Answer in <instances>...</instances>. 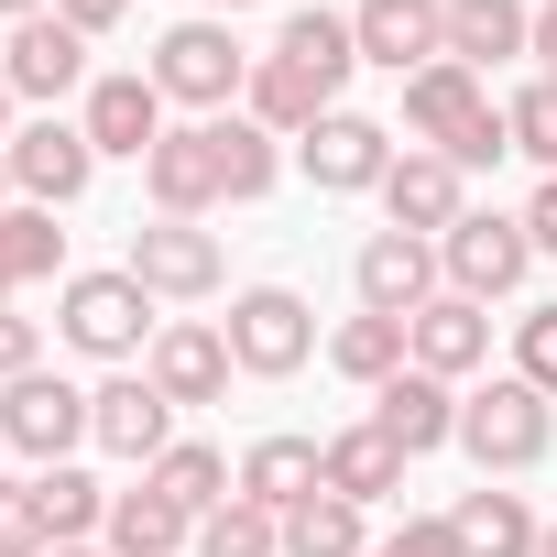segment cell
I'll use <instances>...</instances> for the list:
<instances>
[{
    "label": "cell",
    "mask_w": 557,
    "mask_h": 557,
    "mask_svg": "<svg viewBox=\"0 0 557 557\" xmlns=\"http://www.w3.org/2000/svg\"><path fill=\"white\" fill-rule=\"evenodd\" d=\"M197 557H285V513H262L251 492H230L219 513H197Z\"/></svg>",
    "instance_id": "cell-32"
},
{
    "label": "cell",
    "mask_w": 557,
    "mask_h": 557,
    "mask_svg": "<svg viewBox=\"0 0 557 557\" xmlns=\"http://www.w3.org/2000/svg\"><path fill=\"white\" fill-rule=\"evenodd\" d=\"M121 273H132L153 307H197V296L230 285V251H219V230H197V219H153V230H132Z\"/></svg>",
    "instance_id": "cell-7"
},
{
    "label": "cell",
    "mask_w": 557,
    "mask_h": 557,
    "mask_svg": "<svg viewBox=\"0 0 557 557\" xmlns=\"http://www.w3.org/2000/svg\"><path fill=\"white\" fill-rule=\"evenodd\" d=\"M0 153H12V186H23V208H77L88 197V175H99V143L77 132V121H34V132H12V143H0Z\"/></svg>",
    "instance_id": "cell-12"
},
{
    "label": "cell",
    "mask_w": 557,
    "mask_h": 557,
    "mask_svg": "<svg viewBox=\"0 0 557 557\" xmlns=\"http://www.w3.org/2000/svg\"><path fill=\"white\" fill-rule=\"evenodd\" d=\"M88 437H99L110 459H143V470H153V459L175 448V405H164L143 372H121V383H99V394H88Z\"/></svg>",
    "instance_id": "cell-18"
},
{
    "label": "cell",
    "mask_w": 557,
    "mask_h": 557,
    "mask_svg": "<svg viewBox=\"0 0 557 557\" xmlns=\"http://www.w3.org/2000/svg\"><path fill=\"white\" fill-rule=\"evenodd\" d=\"M55 535H45V503H34V481H0V557H45Z\"/></svg>",
    "instance_id": "cell-34"
},
{
    "label": "cell",
    "mask_w": 557,
    "mask_h": 557,
    "mask_svg": "<svg viewBox=\"0 0 557 557\" xmlns=\"http://www.w3.org/2000/svg\"><path fill=\"white\" fill-rule=\"evenodd\" d=\"M329 361H339L350 383H372V394H383V383H394V372L416 361V339H405V318H372V307H361V318H350V329L329 339Z\"/></svg>",
    "instance_id": "cell-30"
},
{
    "label": "cell",
    "mask_w": 557,
    "mask_h": 557,
    "mask_svg": "<svg viewBox=\"0 0 557 557\" xmlns=\"http://www.w3.org/2000/svg\"><path fill=\"white\" fill-rule=\"evenodd\" d=\"M34 503H45V535L55 546H88L99 524H110V492L77 470V459H55V470H34Z\"/></svg>",
    "instance_id": "cell-29"
},
{
    "label": "cell",
    "mask_w": 557,
    "mask_h": 557,
    "mask_svg": "<svg viewBox=\"0 0 557 557\" xmlns=\"http://www.w3.org/2000/svg\"><path fill=\"white\" fill-rule=\"evenodd\" d=\"M273 175H285V153H273L262 121H186L143 153V197L153 219H208V208H251L273 197Z\"/></svg>",
    "instance_id": "cell-1"
},
{
    "label": "cell",
    "mask_w": 557,
    "mask_h": 557,
    "mask_svg": "<svg viewBox=\"0 0 557 557\" xmlns=\"http://www.w3.org/2000/svg\"><path fill=\"white\" fill-rule=\"evenodd\" d=\"M503 132H513V153H524V164H546V175H557V88H546V77L503 110Z\"/></svg>",
    "instance_id": "cell-33"
},
{
    "label": "cell",
    "mask_w": 557,
    "mask_h": 557,
    "mask_svg": "<svg viewBox=\"0 0 557 557\" xmlns=\"http://www.w3.org/2000/svg\"><path fill=\"white\" fill-rule=\"evenodd\" d=\"M55 329H66V350H88V361H143L153 350V296L132 285V273L110 262V273H66V296H55Z\"/></svg>",
    "instance_id": "cell-5"
},
{
    "label": "cell",
    "mask_w": 557,
    "mask_h": 557,
    "mask_svg": "<svg viewBox=\"0 0 557 557\" xmlns=\"http://www.w3.org/2000/svg\"><path fill=\"white\" fill-rule=\"evenodd\" d=\"M240 492L262 513H296L307 492H329V437H251L240 448Z\"/></svg>",
    "instance_id": "cell-21"
},
{
    "label": "cell",
    "mask_w": 557,
    "mask_h": 557,
    "mask_svg": "<svg viewBox=\"0 0 557 557\" xmlns=\"http://www.w3.org/2000/svg\"><path fill=\"white\" fill-rule=\"evenodd\" d=\"M0 121H12V66H0Z\"/></svg>",
    "instance_id": "cell-42"
},
{
    "label": "cell",
    "mask_w": 557,
    "mask_h": 557,
    "mask_svg": "<svg viewBox=\"0 0 557 557\" xmlns=\"http://www.w3.org/2000/svg\"><path fill=\"white\" fill-rule=\"evenodd\" d=\"M143 481H153V492H164L175 513H219V503L240 492V481H230V459H219L208 437H175V448H164V459H153Z\"/></svg>",
    "instance_id": "cell-28"
},
{
    "label": "cell",
    "mask_w": 557,
    "mask_h": 557,
    "mask_svg": "<svg viewBox=\"0 0 557 557\" xmlns=\"http://www.w3.org/2000/svg\"><path fill=\"white\" fill-rule=\"evenodd\" d=\"M230 372H240V361H230V329H208V318H164L153 350H143V383H153L175 416H186V405H219Z\"/></svg>",
    "instance_id": "cell-10"
},
{
    "label": "cell",
    "mask_w": 557,
    "mask_h": 557,
    "mask_svg": "<svg viewBox=\"0 0 557 557\" xmlns=\"http://www.w3.org/2000/svg\"><path fill=\"white\" fill-rule=\"evenodd\" d=\"M164 99H186V110H208V121H230V99H251V55L230 45V23H175L164 45H153V66H143Z\"/></svg>",
    "instance_id": "cell-6"
},
{
    "label": "cell",
    "mask_w": 557,
    "mask_h": 557,
    "mask_svg": "<svg viewBox=\"0 0 557 557\" xmlns=\"http://www.w3.org/2000/svg\"><path fill=\"white\" fill-rule=\"evenodd\" d=\"M459 448L481 459V481H513V470H535V459L557 448V405H546L524 372H503V383H481V394L459 405Z\"/></svg>",
    "instance_id": "cell-4"
},
{
    "label": "cell",
    "mask_w": 557,
    "mask_h": 557,
    "mask_svg": "<svg viewBox=\"0 0 557 557\" xmlns=\"http://www.w3.org/2000/svg\"><path fill=\"white\" fill-rule=\"evenodd\" d=\"M55 262H66V230H55V208H0V307H12L23 285H45Z\"/></svg>",
    "instance_id": "cell-27"
},
{
    "label": "cell",
    "mask_w": 557,
    "mask_h": 557,
    "mask_svg": "<svg viewBox=\"0 0 557 557\" xmlns=\"http://www.w3.org/2000/svg\"><path fill=\"white\" fill-rule=\"evenodd\" d=\"M230 361H240L251 383L307 372V361H318V318H307V296H296V285H240V296H230Z\"/></svg>",
    "instance_id": "cell-8"
},
{
    "label": "cell",
    "mask_w": 557,
    "mask_h": 557,
    "mask_svg": "<svg viewBox=\"0 0 557 557\" xmlns=\"http://www.w3.org/2000/svg\"><path fill=\"white\" fill-rule=\"evenodd\" d=\"M513 372H524V383L557 405V307H535V318L513 329Z\"/></svg>",
    "instance_id": "cell-35"
},
{
    "label": "cell",
    "mask_w": 557,
    "mask_h": 557,
    "mask_svg": "<svg viewBox=\"0 0 557 557\" xmlns=\"http://www.w3.org/2000/svg\"><path fill=\"white\" fill-rule=\"evenodd\" d=\"M405 132H416V153H448L459 175L513 153V132H503V110H492L481 66H459V55H437L426 77H405Z\"/></svg>",
    "instance_id": "cell-3"
},
{
    "label": "cell",
    "mask_w": 557,
    "mask_h": 557,
    "mask_svg": "<svg viewBox=\"0 0 557 557\" xmlns=\"http://www.w3.org/2000/svg\"><path fill=\"white\" fill-rule=\"evenodd\" d=\"M383 219L416 230V240H448V230L470 219V175H459L448 153H394V175H383Z\"/></svg>",
    "instance_id": "cell-17"
},
{
    "label": "cell",
    "mask_w": 557,
    "mask_h": 557,
    "mask_svg": "<svg viewBox=\"0 0 557 557\" xmlns=\"http://www.w3.org/2000/svg\"><path fill=\"white\" fill-rule=\"evenodd\" d=\"M230 12H251V0H219V23H230Z\"/></svg>",
    "instance_id": "cell-45"
},
{
    "label": "cell",
    "mask_w": 557,
    "mask_h": 557,
    "mask_svg": "<svg viewBox=\"0 0 557 557\" xmlns=\"http://www.w3.org/2000/svg\"><path fill=\"white\" fill-rule=\"evenodd\" d=\"M0 448H12V437H0Z\"/></svg>",
    "instance_id": "cell-47"
},
{
    "label": "cell",
    "mask_w": 557,
    "mask_h": 557,
    "mask_svg": "<svg viewBox=\"0 0 557 557\" xmlns=\"http://www.w3.org/2000/svg\"><path fill=\"white\" fill-rule=\"evenodd\" d=\"M0 437H12L23 459H66L77 437H88V394L77 383H55V372H23V383H0Z\"/></svg>",
    "instance_id": "cell-15"
},
{
    "label": "cell",
    "mask_w": 557,
    "mask_h": 557,
    "mask_svg": "<svg viewBox=\"0 0 557 557\" xmlns=\"http://www.w3.org/2000/svg\"><path fill=\"white\" fill-rule=\"evenodd\" d=\"M23 372H34V318L0 307V383H23Z\"/></svg>",
    "instance_id": "cell-38"
},
{
    "label": "cell",
    "mask_w": 557,
    "mask_h": 557,
    "mask_svg": "<svg viewBox=\"0 0 557 557\" xmlns=\"http://www.w3.org/2000/svg\"><path fill=\"white\" fill-rule=\"evenodd\" d=\"M524 240H535V251H557V175L535 186V208H524Z\"/></svg>",
    "instance_id": "cell-39"
},
{
    "label": "cell",
    "mask_w": 557,
    "mask_h": 557,
    "mask_svg": "<svg viewBox=\"0 0 557 557\" xmlns=\"http://www.w3.org/2000/svg\"><path fill=\"white\" fill-rule=\"evenodd\" d=\"M372 557H383V546H372Z\"/></svg>",
    "instance_id": "cell-48"
},
{
    "label": "cell",
    "mask_w": 557,
    "mask_h": 557,
    "mask_svg": "<svg viewBox=\"0 0 557 557\" xmlns=\"http://www.w3.org/2000/svg\"><path fill=\"white\" fill-rule=\"evenodd\" d=\"M0 208H12V153H0Z\"/></svg>",
    "instance_id": "cell-43"
},
{
    "label": "cell",
    "mask_w": 557,
    "mask_h": 557,
    "mask_svg": "<svg viewBox=\"0 0 557 557\" xmlns=\"http://www.w3.org/2000/svg\"><path fill=\"white\" fill-rule=\"evenodd\" d=\"M45 557H99V546H45Z\"/></svg>",
    "instance_id": "cell-44"
},
{
    "label": "cell",
    "mask_w": 557,
    "mask_h": 557,
    "mask_svg": "<svg viewBox=\"0 0 557 557\" xmlns=\"http://www.w3.org/2000/svg\"><path fill=\"white\" fill-rule=\"evenodd\" d=\"M372 426H383L405 459H426V448H448V437H459V394H448L437 372H416V361H405V372L372 394Z\"/></svg>",
    "instance_id": "cell-19"
},
{
    "label": "cell",
    "mask_w": 557,
    "mask_h": 557,
    "mask_svg": "<svg viewBox=\"0 0 557 557\" xmlns=\"http://www.w3.org/2000/svg\"><path fill=\"white\" fill-rule=\"evenodd\" d=\"M535 55H546V88H557V0L535 12Z\"/></svg>",
    "instance_id": "cell-40"
},
{
    "label": "cell",
    "mask_w": 557,
    "mask_h": 557,
    "mask_svg": "<svg viewBox=\"0 0 557 557\" xmlns=\"http://www.w3.org/2000/svg\"><path fill=\"white\" fill-rule=\"evenodd\" d=\"M405 339H416V372L459 383V372H481V361H492V307L437 296V307H416V318H405Z\"/></svg>",
    "instance_id": "cell-20"
},
{
    "label": "cell",
    "mask_w": 557,
    "mask_h": 557,
    "mask_svg": "<svg viewBox=\"0 0 557 557\" xmlns=\"http://www.w3.org/2000/svg\"><path fill=\"white\" fill-rule=\"evenodd\" d=\"M383 557H470V546H459V524H448V513H405V524L383 535Z\"/></svg>",
    "instance_id": "cell-36"
},
{
    "label": "cell",
    "mask_w": 557,
    "mask_h": 557,
    "mask_svg": "<svg viewBox=\"0 0 557 557\" xmlns=\"http://www.w3.org/2000/svg\"><path fill=\"white\" fill-rule=\"evenodd\" d=\"M99 535H110V557H186V546H197V513H175V503L143 481V492H110V524H99Z\"/></svg>",
    "instance_id": "cell-25"
},
{
    "label": "cell",
    "mask_w": 557,
    "mask_h": 557,
    "mask_svg": "<svg viewBox=\"0 0 557 557\" xmlns=\"http://www.w3.org/2000/svg\"><path fill=\"white\" fill-rule=\"evenodd\" d=\"M296 164H307V186H329V197H383V175H394V132L383 121H361V110H329L307 143H296Z\"/></svg>",
    "instance_id": "cell-13"
},
{
    "label": "cell",
    "mask_w": 557,
    "mask_h": 557,
    "mask_svg": "<svg viewBox=\"0 0 557 557\" xmlns=\"http://www.w3.org/2000/svg\"><path fill=\"white\" fill-rule=\"evenodd\" d=\"M535 557H557V524H546V546H535Z\"/></svg>",
    "instance_id": "cell-46"
},
{
    "label": "cell",
    "mask_w": 557,
    "mask_h": 557,
    "mask_svg": "<svg viewBox=\"0 0 557 557\" xmlns=\"http://www.w3.org/2000/svg\"><path fill=\"white\" fill-rule=\"evenodd\" d=\"M329 492H339V503H361V513H372V503H394V492H405V448H394L372 416H361V426H339V437H329Z\"/></svg>",
    "instance_id": "cell-23"
},
{
    "label": "cell",
    "mask_w": 557,
    "mask_h": 557,
    "mask_svg": "<svg viewBox=\"0 0 557 557\" xmlns=\"http://www.w3.org/2000/svg\"><path fill=\"white\" fill-rule=\"evenodd\" d=\"M0 66H12V99H66L77 77H88V34L77 23H12V55H0Z\"/></svg>",
    "instance_id": "cell-22"
},
{
    "label": "cell",
    "mask_w": 557,
    "mask_h": 557,
    "mask_svg": "<svg viewBox=\"0 0 557 557\" xmlns=\"http://www.w3.org/2000/svg\"><path fill=\"white\" fill-rule=\"evenodd\" d=\"M350 66H361L350 23H339V12H296V23H285V45H273V55L251 66V121H262V132H296V143H307V132L339 110Z\"/></svg>",
    "instance_id": "cell-2"
},
{
    "label": "cell",
    "mask_w": 557,
    "mask_h": 557,
    "mask_svg": "<svg viewBox=\"0 0 557 557\" xmlns=\"http://www.w3.org/2000/svg\"><path fill=\"white\" fill-rule=\"evenodd\" d=\"M448 524H459V546H470V557H535V546H546L535 503H524V492H503V481L459 492V513H448Z\"/></svg>",
    "instance_id": "cell-24"
},
{
    "label": "cell",
    "mask_w": 557,
    "mask_h": 557,
    "mask_svg": "<svg viewBox=\"0 0 557 557\" xmlns=\"http://www.w3.org/2000/svg\"><path fill=\"white\" fill-rule=\"evenodd\" d=\"M437 262H448V296L492 307V296H513L524 273H535V240H524V219H503V208H470V219L437 240Z\"/></svg>",
    "instance_id": "cell-9"
},
{
    "label": "cell",
    "mask_w": 557,
    "mask_h": 557,
    "mask_svg": "<svg viewBox=\"0 0 557 557\" xmlns=\"http://www.w3.org/2000/svg\"><path fill=\"white\" fill-rule=\"evenodd\" d=\"M350 45H361V66L426 77V66L448 55V0H361V12H350Z\"/></svg>",
    "instance_id": "cell-14"
},
{
    "label": "cell",
    "mask_w": 557,
    "mask_h": 557,
    "mask_svg": "<svg viewBox=\"0 0 557 557\" xmlns=\"http://www.w3.org/2000/svg\"><path fill=\"white\" fill-rule=\"evenodd\" d=\"M285 557H372V535H361V503H339V492H307V503L285 513Z\"/></svg>",
    "instance_id": "cell-31"
},
{
    "label": "cell",
    "mask_w": 557,
    "mask_h": 557,
    "mask_svg": "<svg viewBox=\"0 0 557 557\" xmlns=\"http://www.w3.org/2000/svg\"><path fill=\"white\" fill-rule=\"evenodd\" d=\"M77 132L99 143V164H110V153H121V164H143V153L164 143V88H153V77H132V66H121V77H88Z\"/></svg>",
    "instance_id": "cell-16"
},
{
    "label": "cell",
    "mask_w": 557,
    "mask_h": 557,
    "mask_svg": "<svg viewBox=\"0 0 557 557\" xmlns=\"http://www.w3.org/2000/svg\"><path fill=\"white\" fill-rule=\"evenodd\" d=\"M0 12H12V23H45V12H55V0H0Z\"/></svg>",
    "instance_id": "cell-41"
},
{
    "label": "cell",
    "mask_w": 557,
    "mask_h": 557,
    "mask_svg": "<svg viewBox=\"0 0 557 557\" xmlns=\"http://www.w3.org/2000/svg\"><path fill=\"white\" fill-rule=\"evenodd\" d=\"M350 285H361L372 318H416V307L448 296V262H437V240H416V230H372L361 262H350Z\"/></svg>",
    "instance_id": "cell-11"
},
{
    "label": "cell",
    "mask_w": 557,
    "mask_h": 557,
    "mask_svg": "<svg viewBox=\"0 0 557 557\" xmlns=\"http://www.w3.org/2000/svg\"><path fill=\"white\" fill-rule=\"evenodd\" d=\"M448 55H459V66L535 55V12H524V0H448Z\"/></svg>",
    "instance_id": "cell-26"
},
{
    "label": "cell",
    "mask_w": 557,
    "mask_h": 557,
    "mask_svg": "<svg viewBox=\"0 0 557 557\" xmlns=\"http://www.w3.org/2000/svg\"><path fill=\"white\" fill-rule=\"evenodd\" d=\"M121 12H132V0H55V23H77L88 45H99V34H121Z\"/></svg>",
    "instance_id": "cell-37"
}]
</instances>
